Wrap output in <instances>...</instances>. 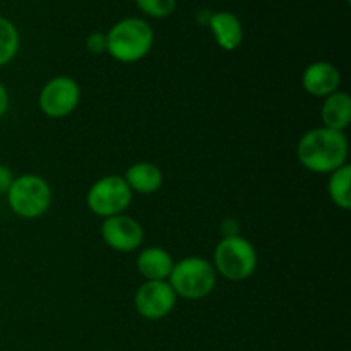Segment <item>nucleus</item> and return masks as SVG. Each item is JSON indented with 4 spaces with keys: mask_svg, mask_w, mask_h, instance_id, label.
I'll return each instance as SVG.
<instances>
[{
    "mask_svg": "<svg viewBox=\"0 0 351 351\" xmlns=\"http://www.w3.org/2000/svg\"><path fill=\"white\" fill-rule=\"evenodd\" d=\"M297 158L302 167L314 173H332L346 165L348 139L345 132L317 127L300 137L297 144Z\"/></svg>",
    "mask_w": 351,
    "mask_h": 351,
    "instance_id": "obj_1",
    "label": "nucleus"
},
{
    "mask_svg": "<svg viewBox=\"0 0 351 351\" xmlns=\"http://www.w3.org/2000/svg\"><path fill=\"white\" fill-rule=\"evenodd\" d=\"M81 101V88L69 75H57L41 88L38 103L41 112L50 119H64L77 108Z\"/></svg>",
    "mask_w": 351,
    "mask_h": 351,
    "instance_id": "obj_7",
    "label": "nucleus"
},
{
    "mask_svg": "<svg viewBox=\"0 0 351 351\" xmlns=\"http://www.w3.org/2000/svg\"><path fill=\"white\" fill-rule=\"evenodd\" d=\"M154 43V31L139 17H125L106 33V53L122 64H134L146 57Z\"/></svg>",
    "mask_w": 351,
    "mask_h": 351,
    "instance_id": "obj_2",
    "label": "nucleus"
},
{
    "mask_svg": "<svg viewBox=\"0 0 351 351\" xmlns=\"http://www.w3.org/2000/svg\"><path fill=\"white\" fill-rule=\"evenodd\" d=\"M19 51V31L9 19L0 16V67L9 64Z\"/></svg>",
    "mask_w": 351,
    "mask_h": 351,
    "instance_id": "obj_16",
    "label": "nucleus"
},
{
    "mask_svg": "<svg viewBox=\"0 0 351 351\" xmlns=\"http://www.w3.org/2000/svg\"><path fill=\"white\" fill-rule=\"evenodd\" d=\"M177 295L168 281H144L136 291L134 305L141 317L158 321L173 311Z\"/></svg>",
    "mask_w": 351,
    "mask_h": 351,
    "instance_id": "obj_8",
    "label": "nucleus"
},
{
    "mask_svg": "<svg viewBox=\"0 0 351 351\" xmlns=\"http://www.w3.org/2000/svg\"><path fill=\"white\" fill-rule=\"evenodd\" d=\"M86 48L88 51L95 55H101L106 51V34L105 33H99V31H95V33L89 34L86 38Z\"/></svg>",
    "mask_w": 351,
    "mask_h": 351,
    "instance_id": "obj_18",
    "label": "nucleus"
},
{
    "mask_svg": "<svg viewBox=\"0 0 351 351\" xmlns=\"http://www.w3.org/2000/svg\"><path fill=\"white\" fill-rule=\"evenodd\" d=\"M351 167L348 163L343 165L341 168L335 170L332 173H329V182H328V192L331 201L338 206L339 209H345L348 211L351 209Z\"/></svg>",
    "mask_w": 351,
    "mask_h": 351,
    "instance_id": "obj_15",
    "label": "nucleus"
},
{
    "mask_svg": "<svg viewBox=\"0 0 351 351\" xmlns=\"http://www.w3.org/2000/svg\"><path fill=\"white\" fill-rule=\"evenodd\" d=\"M14 178L16 177H14L12 170H10L9 167H5V165L0 163V195L7 194V191H9L10 185H12Z\"/></svg>",
    "mask_w": 351,
    "mask_h": 351,
    "instance_id": "obj_19",
    "label": "nucleus"
},
{
    "mask_svg": "<svg viewBox=\"0 0 351 351\" xmlns=\"http://www.w3.org/2000/svg\"><path fill=\"white\" fill-rule=\"evenodd\" d=\"M132 202V191L125 184L123 177L108 175L91 185L86 195V204L89 211L101 218L123 215Z\"/></svg>",
    "mask_w": 351,
    "mask_h": 351,
    "instance_id": "obj_6",
    "label": "nucleus"
},
{
    "mask_svg": "<svg viewBox=\"0 0 351 351\" xmlns=\"http://www.w3.org/2000/svg\"><path fill=\"white\" fill-rule=\"evenodd\" d=\"M137 271L146 281H168L173 269V257L161 247H147L136 261Z\"/></svg>",
    "mask_w": 351,
    "mask_h": 351,
    "instance_id": "obj_12",
    "label": "nucleus"
},
{
    "mask_svg": "<svg viewBox=\"0 0 351 351\" xmlns=\"http://www.w3.org/2000/svg\"><path fill=\"white\" fill-rule=\"evenodd\" d=\"M136 5L146 16L163 19V17L173 14L175 7H177V0H136Z\"/></svg>",
    "mask_w": 351,
    "mask_h": 351,
    "instance_id": "obj_17",
    "label": "nucleus"
},
{
    "mask_svg": "<svg viewBox=\"0 0 351 351\" xmlns=\"http://www.w3.org/2000/svg\"><path fill=\"white\" fill-rule=\"evenodd\" d=\"M321 119L324 127L345 132L351 122V98L348 93L336 91L324 98L321 108Z\"/></svg>",
    "mask_w": 351,
    "mask_h": 351,
    "instance_id": "obj_14",
    "label": "nucleus"
},
{
    "mask_svg": "<svg viewBox=\"0 0 351 351\" xmlns=\"http://www.w3.org/2000/svg\"><path fill=\"white\" fill-rule=\"evenodd\" d=\"M208 26L215 36L216 45L225 51H233L242 45L243 27L233 12L219 10L209 16Z\"/></svg>",
    "mask_w": 351,
    "mask_h": 351,
    "instance_id": "obj_11",
    "label": "nucleus"
},
{
    "mask_svg": "<svg viewBox=\"0 0 351 351\" xmlns=\"http://www.w3.org/2000/svg\"><path fill=\"white\" fill-rule=\"evenodd\" d=\"M7 202L14 215L23 219H36L50 209L51 189L40 175L26 173L14 178L7 191Z\"/></svg>",
    "mask_w": 351,
    "mask_h": 351,
    "instance_id": "obj_4",
    "label": "nucleus"
},
{
    "mask_svg": "<svg viewBox=\"0 0 351 351\" xmlns=\"http://www.w3.org/2000/svg\"><path fill=\"white\" fill-rule=\"evenodd\" d=\"M215 269L230 281H243L257 267V252L252 243L240 235L225 237L215 249Z\"/></svg>",
    "mask_w": 351,
    "mask_h": 351,
    "instance_id": "obj_5",
    "label": "nucleus"
},
{
    "mask_svg": "<svg viewBox=\"0 0 351 351\" xmlns=\"http://www.w3.org/2000/svg\"><path fill=\"white\" fill-rule=\"evenodd\" d=\"M7 108H9V93H7L5 86L0 82V120L7 113Z\"/></svg>",
    "mask_w": 351,
    "mask_h": 351,
    "instance_id": "obj_20",
    "label": "nucleus"
},
{
    "mask_svg": "<svg viewBox=\"0 0 351 351\" xmlns=\"http://www.w3.org/2000/svg\"><path fill=\"white\" fill-rule=\"evenodd\" d=\"M123 180L129 189L137 194H154L163 185V171L160 167L147 161H137L127 168Z\"/></svg>",
    "mask_w": 351,
    "mask_h": 351,
    "instance_id": "obj_13",
    "label": "nucleus"
},
{
    "mask_svg": "<svg viewBox=\"0 0 351 351\" xmlns=\"http://www.w3.org/2000/svg\"><path fill=\"white\" fill-rule=\"evenodd\" d=\"M341 72L338 67L324 60L307 65L302 74V86L305 91L315 98H328L332 93L339 91Z\"/></svg>",
    "mask_w": 351,
    "mask_h": 351,
    "instance_id": "obj_10",
    "label": "nucleus"
},
{
    "mask_svg": "<svg viewBox=\"0 0 351 351\" xmlns=\"http://www.w3.org/2000/svg\"><path fill=\"white\" fill-rule=\"evenodd\" d=\"M168 283L177 297L201 300L216 287V269L213 263L202 257H184L173 264Z\"/></svg>",
    "mask_w": 351,
    "mask_h": 351,
    "instance_id": "obj_3",
    "label": "nucleus"
},
{
    "mask_svg": "<svg viewBox=\"0 0 351 351\" xmlns=\"http://www.w3.org/2000/svg\"><path fill=\"white\" fill-rule=\"evenodd\" d=\"M101 239L110 249L129 254L143 245L144 230L141 223L130 216H110V218H105L101 225Z\"/></svg>",
    "mask_w": 351,
    "mask_h": 351,
    "instance_id": "obj_9",
    "label": "nucleus"
}]
</instances>
